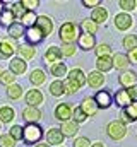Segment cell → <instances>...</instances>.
<instances>
[{
	"label": "cell",
	"mask_w": 137,
	"mask_h": 147,
	"mask_svg": "<svg viewBox=\"0 0 137 147\" xmlns=\"http://www.w3.org/2000/svg\"><path fill=\"white\" fill-rule=\"evenodd\" d=\"M10 72L14 75H21V74L26 72V62L22 58H14L10 62Z\"/></svg>",
	"instance_id": "d4e9b609"
},
{
	"label": "cell",
	"mask_w": 137,
	"mask_h": 147,
	"mask_svg": "<svg viewBox=\"0 0 137 147\" xmlns=\"http://www.w3.org/2000/svg\"><path fill=\"white\" fill-rule=\"evenodd\" d=\"M46 142H48V146H57L58 147V144L64 142L62 132H60L58 128H50V130L46 132Z\"/></svg>",
	"instance_id": "7c38bea8"
},
{
	"label": "cell",
	"mask_w": 137,
	"mask_h": 147,
	"mask_svg": "<svg viewBox=\"0 0 137 147\" xmlns=\"http://www.w3.org/2000/svg\"><path fill=\"white\" fill-rule=\"evenodd\" d=\"M22 118L28 121V123H36L39 118H41V111L38 108H33V106H28L22 110Z\"/></svg>",
	"instance_id": "9a60e30c"
},
{
	"label": "cell",
	"mask_w": 137,
	"mask_h": 147,
	"mask_svg": "<svg viewBox=\"0 0 137 147\" xmlns=\"http://www.w3.org/2000/svg\"><path fill=\"white\" fill-rule=\"evenodd\" d=\"M115 103H117V106H120V108H127L129 105H132V99H130L127 89H120V91L115 92Z\"/></svg>",
	"instance_id": "4fadbf2b"
},
{
	"label": "cell",
	"mask_w": 137,
	"mask_h": 147,
	"mask_svg": "<svg viewBox=\"0 0 137 147\" xmlns=\"http://www.w3.org/2000/svg\"><path fill=\"white\" fill-rule=\"evenodd\" d=\"M122 123H134L137 121V103H132V105H129L127 108H123L122 111Z\"/></svg>",
	"instance_id": "8992f818"
},
{
	"label": "cell",
	"mask_w": 137,
	"mask_h": 147,
	"mask_svg": "<svg viewBox=\"0 0 137 147\" xmlns=\"http://www.w3.org/2000/svg\"><path fill=\"white\" fill-rule=\"evenodd\" d=\"M118 5H120V9H123V10H134L137 5V2H134V0H120L118 2Z\"/></svg>",
	"instance_id": "7bdbcfd3"
},
{
	"label": "cell",
	"mask_w": 137,
	"mask_h": 147,
	"mask_svg": "<svg viewBox=\"0 0 137 147\" xmlns=\"http://www.w3.org/2000/svg\"><path fill=\"white\" fill-rule=\"evenodd\" d=\"M0 75H2V70H0Z\"/></svg>",
	"instance_id": "11a10c76"
},
{
	"label": "cell",
	"mask_w": 137,
	"mask_h": 147,
	"mask_svg": "<svg viewBox=\"0 0 137 147\" xmlns=\"http://www.w3.org/2000/svg\"><path fill=\"white\" fill-rule=\"evenodd\" d=\"M60 132H62V135L64 137H72V135H75L77 132H79V125L72 120H68V121H64L62 123V127H60Z\"/></svg>",
	"instance_id": "e0dca14e"
},
{
	"label": "cell",
	"mask_w": 137,
	"mask_h": 147,
	"mask_svg": "<svg viewBox=\"0 0 137 147\" xmlns=\"http://www.w3.org/2000/svg\"><path fill=\"white\" fill-rule=\"evenodd\" d=\"M77 43H79V48L81 50L87 51V50H93L96 46V38L91 36V34H81L79 39H77Z\"/></svg>",
	"instance_id": "5bb4252c"
},
{
	"label": "cell",
	"mask_w": 137,
	"mask_h": 147,
	"mask_svg": "<svg viewBox=\"0 0 137 147\" xmlns=\"http://www.w3.org/2000/svg\"><path fill=\"white\" fill-rule=\"evenodd\" d=\"M82 5L84 7H98L100 0H82Z\"/></svg>",
	"instance_id": "681fc988"
},
{
	"label": "cell",
	"mask_w": 137,
	"mask_h": 147,
	"mask_svg": "<svg viewBox=\"0 0 137 147\" xmlns=\"http://www.w3.org/2000/svg\"><path fill=\"white\" fill-rule=\"evenodd\" d=\"M9 135L17 142V140H21V139H22V135H24V128H22L21 125H14V127L10 128V134H9Z\"/></svg>",
	"instance_id": "74e56055"
},
{
	"label": "cell",
	"mask_w": 137,
	"mask_h": 147,
	"mask_svg": "<svg viewBox=\"0 0 137 147\" xmlns=\"http://www.w3.org/2000/svg\"><path fill=\"white\" fill-rule=\"evenodd\" d=\"M106 19H108V10H106L104 7H96V9L93 10V14H91V21H94L96 24L104 22Z\"/></svg>",
	"instance_id": "484cf974"
},
{
	"label": "cell",
	"mask_w": 137,
	"mask_h": 147,
	"mask_svg": "<svg viewBox=\"0 0 137 147\" xmlns=\"http://www.w3.org/2000/svg\"><path fill=\"white\" fill-rule=\"evenodd\" d=\"M91 147H104V146H103L101 142H96V144H93V146H91Z\"/></svg>",
	"instance_id": "f5cc1de1"
},
{
	"label": "cell",
	"mask_w": 137,
	"mask_h": 147,
	"mask_svg": "<svg viewBox=\"0 0 137 147\" xmlns=\"http://www.w3.org/2000/svg\"><path fill=\"white\" fill-rule=\"evenodd\" d=\"M127 92H129L130 99L137 103V84H136V86H132V87H129V89H127Z\"/></svg>",
	"instance_id": "c3c4849f"
},
{
	"label": "cell",
	"mask_w": 137,
	"mask_h": 147,
	"mask_svg": "<svg viewBox=\"0 0 137 147\" xmlns=\"http://www.w3.org/2000/svg\"><path fill=\"white\" fill-rule=\"evenodd\" d=\"M129 62H132V63H137V50H134V51H130L129 55Z\"/></svg>",
	"instance_id": "f907efd6"
},
{
	"label": "cell",
	"mask_w": 137,
	"mask_h": 147,
	"mask_svg": "<svg viewBox=\"0 0 137 147\" xmlns=\"http://www.w3.org/2000/svg\"><path fill=\"white\" fill-rule=\"evenodd\" d=\"M123 48H127L129 51L137 50V36L136 34H127L123 38Z\"/></svg>",
	"instance_id": "e575fe53"
},
{
	"label": "cell",
	"mask_w": 137,
	"mask_h": 147,
	"mask_svg": "<svg viewBox=\"0 0 137 147\" xmlns=\"http://www.w3.org/2000/svg\"><path fill=\"white\" fill-rule=\"evenodd\" d=\"M12 118H14V110L10 106H2L0 108V121L9 123V121H12Z\"/></svg>",
	"instance_id": "d6a6232c"
},
{
	"label": "cell",
	"mask_w": 137,
	"mask_h": 147,
	"mask_svg": "<svg viewBox=\"0 0 137 147\" xmlns=\"http://www.w3.org/2000/svg\"><path fill=\"white\" fill-rule=\"evenodd\" d=\"M96 69H98V72H108V70H111L113 69V58L111 57H101V58H98Z\"/></svg>",
	"instance_id": "603a6c76"
},
{
	"label": "cell",
	"mask_w": 137,
	"mask_h": 147,
	"mask_svg": "<svg viewBox=\"0 0 137 147\" xmlns=\"http://www.w3.org/2000/svg\"><path fill=\"white\" fill-rule=\"evenodd\" d=\"M110 53H111V48H110V45H100L98 48H96V55H98V58H101V57H110Z\"/></svg>",
	"instance_id": "60d3db41"
},
{
	"label": "cell",
	"mask_w": 137,
	"mask_h": 147,
	"mask_svg": "<svg viewBox=\"0 0 137 147\" xmlns=\"http://www.w3.org/2000/svg\"><path fill=\"white\" fill-rule=\"evenodd\" d=\"M36 21H38V16L34 14L33 10H28V12L22 16V26L33 28V26H36Z\"/></svg>",
	"instance_id": "1f68e13d"
},
{
	"label": "cell",
	"mask_w": 137,
	"mask_h": 147,
	"mask_svg": "<svg viewBox=\"0 0 137 147\" xmlns=\"http://www.w3.org/2000/svg\"><path fill=\"white\" fill-rule=\"evenodd\" d=\"M50 92L53 94V96H64L65 94V89H64V82L60 80V79H57V80H53L52 84H50Z\"/></svg>",
	"instance_id": "4316f807"
},
{
	"label": "cell",
	"mask_w": 137,
	"mask_h": 147,
	"mask_svg": "<svg viewBox=\"0 0 137 147\" xmlns=\"http://www.w3.org/2000/svg\"><path fill=\"white\" fill-rule=\"evenodd\" d=\"M58 147H62V146H58Z\"/></svg>",
	"instance_id": "6f0895ef"
},
{
	"label": "cell",
	"mask_w": 137,
	"mask_h": 147,
	"mask_svg": "<svg viewBox=\"0 0 137 147\" xmlns=\"http://www.w3.org/2000/svg\"><path fill=\"white\" fill-rule=\"evenodd\" d=\"M106 132L108 135L113 139V140H122L127 134V127L125 123H122L120 120H115V121H110L108 127H106Z\"/></svg>",
	"instance_id": "3957f363"
},
{
	"label": "cell",
	"mask_w": 137,
	"mask_h": 147,
	"mask_svg": "<svg viewBox=\"0 0 137 147\" xmlns=\"http://www.w3.org/2000/svg\"><path fill=\"white\" fill-rule=\"evenodd\" d=\"M60 58H62V53H60V48H57V46H50L46 50V53H45V60L50 62V63H53V65L58 63Z\"/></svg>",
	"instance_id": "d6986e66"
},
{
	"label": "cell",
	"mask_w": 137,
	"mask_h": 147,
	"mask_svg": "<svg viewBox=\"0 0 137 147\" xmlns=\"http://www.w3.org/2000/svg\"><path fill=\"white\" fill-rule=\"evenodd\" d=\"M87 84L91 86V87H94V89H98V87H101L103 84H104V75L101 72H91L87 75Z\"/></svg>",
	"instance_id": "44dd1931"
},
{
	"label": "cell",
	"mask_w": 137,
	"mask_h": 147,
	"mask_svg": "<svg viewBox=\"0 0 137 147\" xmlns=\"http://www.w3.org/2000/svg\"><path fill=\"white\" fill-rule=\"evenodd\" d=\"M94 101H96L98 108L106 110V108H110V105H111V96H110L108 91H98L96 96H94Z\"/></svg>",
	"instance_id": "8fae6325"
},
{
	"label": "cell",
	"mask_w": 137,
	"mask_h": 147,
	"mask_svg": "<svg viewBox=\"0 0 137 147\" xmlns=\"http://www.w3.org/2000/svg\"><path fill=\"white\" fill-rule=\"evenodd\" d=\"M34 147H50V146H48V144H36Z\"/></svg>",
	"instance_id": "db71d44e"
},
{
	"label": "cell",
	"mask_w": 137,
	"mask_h": 147,
	"mask_svg": "<svg viewBox=\"0 0 137 147\" xmlns=\"http://www.w3.org/2000/svg\"><path fill=\"white\" fill-rule=\"evenodd\" d=\"M29 80H31V84H34V86H41V84L46 80V75H45V72H43V70L36 69V70H33V72H31V75H29Z\"/></svg>",
	"instance_id": "f1b7e54d"
},
{
	"label": "cell",
	"mask_w": 137,
	"mask_h": 147,
	"mask_svg": "<svg viewBox=\"0 0 137 147\" xmlns=\"http://www.w3.org/2000/svg\"><path fill=\"white\" fill-rule=\"evenodd\" d=\"M7 33H9V36L12 38V39H19V38H22L24 34H26L24 26L19 24V22H12V24L7 28Z\"/></svg>",
	"instance_id": "ffe728a7"
},
{
	"label": "cell",
	"mask_w": 137,
	"mask_h": 147,
	"mask_svg": "<svg viewBox=\"0 0 137 147\" xmlns=\"http://www.w3.org/2000/svg\"><path fill=\"white\" fill-rule=\"evenodd\" d=\"M26 103H28L29 106H33V108H36L38 105H41V103H43V94H41V91L31 89V91L26 94Z\"/></svg>",
	"instance_id": "2e32d148"
},
{
	"label": "cell",
	"mask_w": 137,
	"mask_h": 147,
	"mask_svg": "<svg viewBox=\"0 0 137 147\" xmlns=\"http://www.w3.org/2000/svg\"><path fill=\"white\" fill-rule=\"evenodd\" d=\"M16 140L10 135H0V147H14Z\"/></svg>",
	"instance_id": "ee69618b"
},
{
	"label": "cell",
	"mask_w": 137,
	"mask_h": 147,
	"mask_svg": "<svg viewBox=\"0 0 137 147\" xmlns=\"http://www.w3.org/2000/svg\"><path fill=\"white\" fill-rule=\"evenodd\" d=\"M3 10H5V5H3V3H2V2H0V16H2V14H3Z\"/></svg>",
	"instance_id": "816d5d0a"
},
{
	"label": "cell",
	"mask_w": 137,
	"mask_h": 147,
	"mask_svg": "<svg viewBox=\"0 0 137 147\" xmlns=\"http://www.w3.org/2000/svg\"><path fill=\"white\" fill-rule=\"evenodd\" d=\"M72 108H70V105L67 103H62V105H58L57 108H55V118L57 120H60V121H68L70 118H72Z\"/></svg>",
	"instance_id": "ba28073f"
},
{
	"label": "cell",
	"mask_w": 137,
	"mask_h": 147,
	"mask_svg": "<svg viewBox=\"0 0 137 147\" xmlns=\"http://www.w3.org/2000/svg\"><path fill=\"white\" fill-rule=\"evenodd\" d=\"M58 34H60V39L64 41V45H74V41L79 39V36H77V26L74 22H64L60 26Z\"/></svg>",
	"instance_id": "7a4b0ae2"
},
{
	"label": "cell",
	"mask_w": 137,
	"mask_h": 147,
	"mask_svg": "<svg viewBox=\"0 0 137 147\" xmlns=\"http://www.w3.org/2000/svg\"><path fill=\"white\" fill-rule=\"evenodd\" d=\"M41 137H43V128L38 125V123H28L26 127H24V135H22V140L26 142V144H36V142H39L41 140Z\"/></svg>",
	"instance_id": "6da1fadb"
},
{
	"label": "cell",
	"mask_w": 137,
	"mask_h": 147,
	"mask_svg": "<svg viewBox=\"0 0 137 147\" xmlns=\"http://www.w3.org/2000/svg\"><path fill=\"white\" fill-rule=\"evenodd\" d=\"M136 79L137 75L134 72H130V70H127V72L120 74V77H118V82H120V86H123V87H132V86H136Z\"/></svg>",
	"instance_id": "ac0fdd59"
},
{
	"label": "cell",
	"mask_w": 137,
	"mask_h": 147,
	"mask_svg": "<svg viewBox=\"0 0 137 147\" xmlns=\"http://www.w3.org/2000/svg\"><path fill=\"white\" fill-rule=\"evenodd\" d=\"M36 28H38L45 36H48V34L53 31V22H52V19L46 17V16H39L38 21H36Z\"/></svg>",
	"instance_id": "30bf717a"
},
{
	"label": "cell",
	"mask_w": 137,
	"mask_h": 147,
	"mask_svg": "<svg viewBox=\"0 0 137 147\" xmlns=\"http://www.w3.org/2000/svg\"><path fill=\"white\" fill-rule=\"evenodd\" d=\"M132 24H134V19L127 12H122V14H117L115 16V26H117V29L127 31L129 28H132Z\"/></svg>",
	"instance_id": "277c9868"
},
{
	"label": "cell",
	"mask_w": 137,
	"mask_h": 147,
	"mask_svg": "<svg viewBox=\"0 0 137 147\" xmlns=\"http://www.w3.org/2000/svg\"><path fill=\"white\" fill-rule=\"evenodd\" d=\"M111 58H113V67H115V69H120V70L127 69V65L130 63V62H129V57L123 55V53H115Z\"/></svg>",
	"instance_id": "7402d4cb"
},
{
	"label": "cell",
	"mask_w": 137,
	"mask_h": 147,
	"mask_svg": "<svg viewBox=\"0 0 137 147\" xmlns=\"http://www.w3.org/2000/svg\"><path fill=\"white\" fill-rule=\"evenodd\" d=\"M16 51V41L14 39H2L0 41V58H10Z\"/></svg>",
	"instance_id": "5b68a950"
},
{
	"label": "cell",
	"mask_w": 137,
	"mask_h": 147,
	"mask_svg": "<svg viewBox=\"0 0 137 147\" xmlns=\"http://www.w3.org/2000/svg\"><path fill=\"white\" fill-rule=\"evenodd\" d=\"M64 89H65L67 94H74V92H77V91L81 89V86H79L75 80H72V79H68L67 77V80L64 82Z\"/></svg>",
	"instance_id": "8d00e7d4"
},
{
	"label": "cell",
	"mask_w": 137,
	"mask_h": 147,
	"mask_svg": "<svg viewBox=\"0 0 137 147\" xmlns=\"http://www.w3.org/2000/svg\"><path fill=\"white\" fill-rule=\"evenodd\" d=\"M50 72H52V75H55L57 79H60L62 75H65V74H67V67H65V63H64V62H58V63L52 65Z\"/></svg>",
	"instance_id": "836d02e7"
},
{
	"label": "cell",
	"mask_w": 137,
	"mask_h": 147,
	"mask_svg": "<svg viewBox=\"0 0 137 147\" xmlns=\"http://www.w3.org/2000/svg\"><path fill=\"white\" fill-rule=\"evenodd\" d=\"M26 38H28V43H29V46H34V45H39L43 39H45V34L36 28V26H33V28H28V31H26Z\"/></svg>",
	"instance_id": "52a82bcc"
},
{
	"label": "cell",
	"mask_w": 137,
	"mask_h": 147,
	"mask_svg": "<svg viewBox=\"0 0 137 147\" xmlns=\"http://www.w3.org/2000/svg\"><path fill=\"white\" fill-rule=\"evenodd\" d=\"M12 21H16V17H14L12 10H10V9H5V10H3V14L0 16V24L9 28V26L12 24Z\"/></svg>",
	"instance_id": "d590c367"
},
{
	"label": "cell",
	"mask_w": 137,
	"mask_h": 147,
	"mask_svg": "<svg viewBox=\"0 0 137 147\" xmlns=\"http://www.w3.org/2000/svg\"><path fill=\"white\" fill-rule=\"evenodd\" d=\"M136 9H137V5H136Z\"/></svg>",
	"instance_id": "9f6ffc18"
},
{
	"label": "cell",
	"mask_w": 137,
	"mask_h": 147,
	"mask_svg": "<svg viewBox=\"0 0 137 147\" xmlns=\"http://www.w3.org/2000/svg\"><path fill=\"white\" fill-rule=\"evenodd\" d=\"M60 53H62V57H74L75 46L74 45H64V46H60Z\"/></svg>",
	"instance_id": "b9f144b4"
},
{
	"label": "cell",
	"mask_w": 137,
	"mask_h": 147,
	"mask_svg": "<svg viewBox=\"0 0 137 147\" xmlns=\"http://www.w3.org/2000/svg\"><path fill=\"white\" fill-rule=\"evenodd\" d=\"M79 108L82 110V113H84L86 116H94L96 111H98V105H96L94 98H84Z\"/></svg>",
	"instance_id": "9c48e42d"
},
{
	"label": "cell",
	"mask_w": 137,
	"mask_h": 147,
	"mask_svg": "<svg viewBox=\"0 0 137 147\" xmlns=\"http://www.w3.org/2000/svg\"><path fill=\"white\" fill-rule=\"evenodd\" d=\"M68 79L75 80L81 87L86 84V75H84V72H82L81 69H72V70H70V74H68Z\"/></svg>",
	"instance_id": "83f0119b"
},
{
	"label": "cell",
	"mask_w": 137,
	"mask_h": 147,
	"mask_svg": "<svg viewBox=\"0 0 137 147\" xmlns=\"http://www.w3.org/2000/svg\"><path fill=\"white\" fill-rule=\"evenodd\" d=\"M74 147H91V142H89L86 137H79V139H75Z\"/></svg>",
	"instance_id": "7dc6e473"
},
{
	"label": "cell",
	"mask_w": 137,
	"mask_h": 147,
	"mask_svg": "<svg viewBox=\"0 0 137 147\" xmlns=\"http://www.w3.org/2000/svg\"><path fill=\"white\" fill-rule=\"evenodd\" d=\"M10 10H12L14 17H21V19H22V16H24V14L28 12V10H26V9H24V7L21 5V2H19V3H14V5L10 7Z\"/></svg>",
	"instance_id": "ab89813d"
},
{
	"label": "cell",
	"mask_w": 137,
	"mask_h": 147,
	"mask_svg": "<svg viewBox=\"0 0 137 147\" xmlns=\"http://www.w3.org/2000/svg\"><path fill=\"white\" fill-rule=\"evenodd\" d=\"M72 118H74V121H75V123H81V121H86V118H87V116L82 113L81 108H75V110L72 111Z\"/></svg>",
	"instance_id": "f6af8a7d"
},
{
	"label": "cell",
	"mask_w": 137,
	"mask_h": 147,
	"mask_svg": "<svg viewBox=\"0 0 137 147\" xmlns=\"http://www.w3.org/2000/svg\"><path fill=\"white\" fill-rule=\"evenodd\" d=\"M38 3H39L38 0H22V2H21V5H22L26 10H33L34 7H38Z\"/></svg>",
	"instance_id": "bcb514c9"
},
{
	"label": "cell",
	"mask_w": 137,
	"mask_h": 147,
	"mask_svg": "<svg viewBox=\"0 0 137 147\" xmlns=\"http://www.w3.org/2000/svg\"><path fill=\"white\" fill-rule=\"evenodd\" d=\"M19 55H21L22 60H31L36 55V50L29 45H22V46H19Z\"/></svg>",
	"instance_id": "f546056e"
},
{
	"label": "cell",
	"mask_w": 137,
	"mask_h": 147,
	"mask_svg": "<svg viewBox=\"0 0 137 147\" xmlns=\"http://www.w3.org/2000/svg\"><path fill=\"white\" fill-rule=\"evenodd\" d=\"M7 96H9V99H19V98L22 96V87H21L19 84L9 86V87H7Z\"/></svg>",
	"instance_id": "4dcf8cb0"
},
{
	"label": "cell",
	"mask_w": 137,
	"mask_h": 147,
	"mask_svg": "<svg viewBox=\"0 0 137 147\" xmlns=\"http://www.w3.org/2000/svg\"><path fill=\"white\" fill-rule=\"evenodd\" d=\"M81 29H82V34H91V36H94L96 31H98V24H96L94 21H91V19H86V21L81 22Z\"/></svg>",
	"instance_id": "cb8c5ba5"
},
{
	"label": "cell",
	"mask_w": 137,
	"mask_h": 147,
	"mask_svg": "<svg viewBox=\"0 0 137 147\" xmlns=\"http://www.w3.org/2000/svg\"><path fill=\"white\" fill-rule=\"evenodd\" d=\"M0 80H2L3 84L12 86V84H14V80H16V75L10 72V70H3V72H2V75H0Z\"/></svg>",
	"instance_id": "f35d334b"
}]
</instances>
